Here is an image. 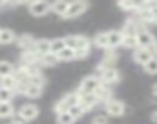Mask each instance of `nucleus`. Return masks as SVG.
<instances>
[{
	"label": "nucleus",
	"instance_id": "f257e3e1",
	"mask_svg": "<svg viewBox=\"0 0 157 124\" xmlns=\"http://www.w3.org/2000/svg\"><path fill=\"white\" fill-rule=\"evenodd\" d=\"M80 102V96H78V93H68L66 96H63L54 107V110L57 112V115L60 113H65V112H69L71 107H74L75 104Z\"/></svg>",
	"mask_w": 157,
	"mask_h": 124
},
{
	"label": "nucleus",
	"instance_id": "f03ea898",
	"mask_svg": "<svg viewBox=\"0 0 157 124\" xmlns=\"http://www.w3.org/2000/svg\"><path fill=\"white\" fill-rule=\"evenodd\" d=\"M102 85V81L97 76H88L82 81L80 89H78V93L80 95H88V93H96L97 89Z\"/></svg>",
	"mask_w": 157,
	"mask_h": 124
},
{
	"label": "nucleus",
	"instance_id": "7ed1b4c3",
	"mask_svg": "<svg viewBox=\"0 0 157 124\" xmlns=\"http://www.w3.org/2000/svg\"><path fill=\"white\" fill-rule=\"evenodd\" d=\"M137 43H139V48H146V50H149V48H154L155 40H154V36H152L149 31L140 30L139 34H137Z\"/></svg>",
	"mask_w": 157,
	"mask_h": 124
},
{
	"label": "nucleus",
	"instance_id": "20e7f679",
	"mask_svg": "<svg viewBox=\"0 0 157 124\" xmlns=\"http://www.w3.org/2000/svg\"><path fill=\"white\" fill-rule=\"evenodd\" d=\"M51 11V5L48 2H31L29 3V13L33 16L42 17L45 14H48Z\"/></svg>",
	"mask_w": 157,
	"mask_h": 124
},
{
	"label": "nucleus",
	"instance_id": "39448f33",
	"mask_svg": "<svg viewBox=\"0 0 157 124\" xmlns=\"http://www.w3.org/2000/svg\"><path fill=\"white\" fill-rule=\"evenodd\" d=\"M86 8H88L86 2H72V3H69V8L65 14V19H72V17L80 16L82 13H85Z\"/></svg>",
	"mask_w": 157,
	"mask_h": 124
},
{
	"label": "nucleus",
	"instance_id": "423d86ee",
	"mask_svg": "<svg viewBox=\"0 0 157 124\" xmlns=\"http://www.w3.org/2000/svg\"><path fill=\"white\" fill-rule=\"evenodd\" d=\"M37 115H39V109H37V105H34V104H25V105L20 107V112H19V116H20L23 121L34 119Z\"/></svg>",
	"mask_w": 157,
	"mask_h": 124
},
{
	"label": "nucleus",
	"instance_id": "0eeeda50",
	"mask_svg": "<svg viewBox=\"0 0 157 124\" xmlns=\"http://www.w3.org/2000/svg\"><path fill=\"white\" fill-rule=\"evenodd\" d=\"M106 112H108V115H111V116H120V115L125 113V105H123L120 101L111 99L109 102H106Z\"/></svg>",
	"mask_w": 157,
	"mask_h": 124
},
{
	"label": "nucleus",
	"instance_id": "6e6552de",
	"mask_svg": "<svg viewBox=\"0 0 157 124\" xmlns=\"http://www.w3.org/2000/svg\"><path fill=\"white\" fill-rule=\"evenodd\" d=\"M151 59H152V56H151V51L149 50H146V48H136V51H134V60L137 62V64L146 65Z\"/></svg>",
	"mask_w": 157,
	"mask_h": 124
},
{
	"label": "nucleus",
	"instance_id": "1a4fd4ad",
	"mask_svg": "<svg viewBox=\"0 0 157 124\" xmlns=\"http://www.w3.org/2000/svg\"><path fill=\"white\" fill-rule=\"evenodd\" d=\"M34 51L39 54V56H48L51 54V42L49 40H45V39H40L34 43Z\"/></svg>",
	"mask_w": 157,
	"mask_h": 124
},
{
	"label": "nucleus",
	"instance_id": "9d476101",
	"mask_svg": "<svg viewBox=\"0 0 157 124\" xmlns=\"http://www.w3.org/2000/svg\"><path fill=\"white\" fill-rule=\"evenodd\" d=\"M119 72L114 70V68H109V70H103L100 72V81L103 84H113V82H117L119 81Z\"/></svg>",
	"mask_w": 157,
	"mask_h": 124
},
{
	"label": "nucleus",
	"instance_id": "9b49d317",
	"mask_svg": "<svg viewBox=\"0 0 157 124\" xmlns=\"http://www.w3.org/2000/svg\"><path fill=\"white\" fill-rule=\"evenodd\" d=\"M78 96H80V104H82L85 109L93 107V105L99 101V96H97L96 93H88V95H80V93H78Z\"/></svg>",
	"mask_w": 157,
	"mask_h": 124
},
{
	"label": "nucleus",
	"instance_id": "f8f14e48",
	"mask_svg": "<svg viewBox=\"0 0 157 124\" xmlns=\"http://www.w3.org/2000/svg\"><path fill=\"white\" fill-rule=\"evenodd\" d=\"M17 43H19V47L20 48H23V51L25 50H31V48H34V39H33V36L31 34H22L19 39H17Z\"/></svg>",
	"mask_w": 157,
	"mask_h": 124
},
{
	"label": "nucleus",
	"instance_id": "ddd939ff",
	"mask_svg": "<svg viewBox=\"0 0 157 124\" xmlns=\"http://www.w3.org/2000/svg\"><path fill=\"white\" fill-rule=\"evenodd\" d=\"M68 8H69V3L68 2H60V0H59V2H54L51 5V11L56 13L57 16H62V17H65Z\"/></svg>",
	"mask_w": 157,
	"mask_h": 124
},
{
	"label": "nucleus",
	"instance_id": "4468645a",
	"mask_svg": "<svg viewBox=\"0 0 157 124\" xmlns=\"http://www.w3.org/2000/svg\"><path fill=\"white\" fill-rule=\"evenodd\" d=\"M108 37H109V47L111 48L123 43V33L122 31H109Z\"/></svg>",
	"mask_w": 157,
	"mask_h": 124
},
{
	"label": "nucleus",
	"instance_id": "2eb2a0df",
	"mask_svg": "<svg viewBox=\"0 0 157 124\" xmlns=\"http://www.w3.org/2000/svg\"><path fill=\"white\" fill-rule=\"evenodd\" d=\"M66 48V42L65 39H56V40H51V54L52 56H57L60 51H63Z\"/></svg>",
	"mask_w": 157,
	"mask_h": 124
},
{
	"label": "nucleus",
	"instance_id": "dca6fc26",
	"mask_svg": "<svg viewBox=\"0 0 157 124\" xmlns=\"http://www.w3.org/2000/svg\"><path fill=\"white\" fill-rule=\"evenodd\" d=\"M0 82H2V89H8V90L17 89V79H16L14 75L5 76V78H0Z\"/></svg>",
	"mask_w": 157,
	"mask_h": 124
},
{
	"label": "nucleus",
	"instance_id": "f3484780",
	"mask_svg": "<svg viewBox=\"0 0 157 124\" xmlns=\"http://www.w3.org/2000/svg\"><path fill=\"white\" fill-rule=\"evenodd\" d=\"M14 39H16V34H14V31H11V30H8V28H3L2 31H0V42H2L3 45H6V43H11Z\"/></svg>",
	"mask_w": 157,
	"mask_h": 124
},
{
	"label": "nucleus",
	"instance_id": "a211bd4d",
	"mask_svg": "<svg viewBox=\"0 0 157 124\" xmlns=\"http://www.w3.org/2000/svg\"><path fill=\"white\" fill-rule=\"evenodd\" d=\"M96 45L100 47V48H111L109 47V37H108V33H99L94 39Z\"/></svg>",
	"mask_w": 157,
	"mask_h": 124
},
{
	"label": "nucleus",
	"instance_id": "6ab92c4d",
	"mask_svg": "<svg viewBox=\"0 0 157 124\" xmlns=\"http://www.w3.org/2000/svg\"><path fill=\"white\" fill-rule=\"evenodd\" d=\"M57 60H71V59H75V50H72V48H65L63 51H60L57 56Z\"/></svg>",
	"mask_w": 157,
	"mask_h": 124
},
{
	"label": "nucleus",
	"instance_id": "aec40b11",
	"mask_svg": "<svg viewBox=\"0 0 157 124\" xmlns=\"http://www.w3.org/2000/svg\"><path fill=\"white\" fill-rule=\"evenodd\" d=\"M14 72L13 65L10 64L8 60H2L0 62V78H5V76H11Z\"/></svg>",
	"mask_w": 157,
	"mask_h": 124
},
{
	"label": "nucleus",
	"instance_id": "412c9836",
	"mask_svg": "<svg viewBox=\"0 0 157 124\" xmlns=\"http://www.w3.org/2000/svg\"><path fill=\"white\" fill-rule=\"evenodd\" d=\"M14 113V107L11 102H2L0 104V116L2 118H8Z\"/></svg>",
	"mask_w": 157,
	"mask_h": 124
},
{
	"label": "nucleus",
	"instance_id": "4be33fe9",
	"mask_svg": "<svg viewBox=\"0 0 157 124\" xmlns=\"http://www.w3.org/2000/svg\"><path fill=\"white\" fill-rule=\"evenodd\" d=\"M28 98H37L42 95V85H36V84H29L25 93Z\"/></svg>",
	"mask_w": 157,
	"mask_h": 124
},
{
	"label": "nucleus",
	"instance_id": "5701e85b",
	"mask_svg": "<svg viewBox=\"0 0 157 124\" xmlns=\"http://www.w3.org/2000/svg\"><path fill=\"white\" fill-rule=\"evenodd\" d=\"M74 121H75V118L69 112L57 115V124H74Z\"/></svg>",
	"mask_w": 157,
	"mask_h": 124
},
{
	"label": "nucleus",
	"instance_id": "b1692460",
	"mask_svg": "<svg viewBox=\"0 0 157 124\" xmlns=\"http://www.w3.org/2000/svg\"><path fill=\"white\" fill-rule=\"evenodd\" d=\"M143 68L148 75H157V57H152L146 65H143Z\"/></svg>",
	"mask_w": 157,
	"mask_h": 124
},
{
	"label": "nucleus",
	"instance_id": "393cba45",
	"mask_svg": "<svg viewBox=\"0 0 157 124\" xmlns=\"http://www.w3.org/2000/svg\"><path fill=\"white\" fill-rule=\"evenodd\" d=\"M85 110H86V109H85V107H83V105H82L80 102H78V104H75L74 107H71L69 113H71V115H72V116H74V118L77 119V118H80V116H82V115L85 113Z\"/></svg>",
	"mask_w": 157,
	"mask_h": 124
},
{
	"label": "nucleus",
	"instance_id": "a878e982",
	"mask_svg": "<svg viewBox=\"0 0 157 124\" xmlns=\"http://www.w3.org/2000/svg\"><path fill=\"white\" fill-rule=\"evenodd\" d=\"M75 50H82V51H90V40L85 36H78L77 48Z\"/></svg>",
	"mask_w": 157,
	"mask_h": 124
},
{
	"label": "nucleus",
	"instance_id": "bb28decb",
	"mask_svg": "<svg viewBox=\"0 0 157 124\" xmlns=\"http://www.w3.org/2000/svg\"><path fill=\"white\" fill-rule=\"evenodd\" d=\"M13 96H14V90L0 89V99H2V102H10V99H13Z\"/></svg>",
	"mask_w": 157,
	"mask_h": 124
},
{
	"label": "nucleus",
	"instance_id": "cd10ccee",
	"mask_svg": "<svg viewBox=\"0 0 157 124\" xmlns=\"http://www.w3.org/2000/svg\"><path fill=\"white\" fill-rule=\"evenodd\" d=\"M119 6L122 10H126V11L139 10V3H134V2H119Z\"/></svg>",
	"mask_w": 157,
	"mask_h": 124
},
{
	"label": "nucleus",
	"instance_id": "c85d7f7f",
	"mask_svg": "<svg viewBox=\"0 0 157 124\" xmlns=\"http://www.w3.org/2000/svg\"><path fill=\"white\" fill-rule=\"evenodd\" d=\"M65 42H66V47H68V48L75 50V48H77V42H78V36H68V37L65 39Z\"/></svg>",
	"mask_w": 157,
	"mask_h": 124
},
{
	"label": "nucleus",
	"instance_id": "c756f323",
	"mask_svg": "<svg viewBox=\"0 0 157 124\" xmlns=\"http://www.w3.org/2000/svg\"><path fill=\"white\" fill-rule=\"evenodd\" d=\"M123 45H125L126 48H136V47H139L137 37H125V36H123Z\"/></svg>",
	"mask_w": 157,
	"mask_h": 124
},
{
	"label": "nucleus",
	"instance_id": "7c9ffc66",
	"mask_svg": "<svg viewBox=\"0 0 157 124\" xmlns=\"http://www.w3.org/2000/svg\"><path fill=\"white\" fill-rule=\"evenodd\" d=\"M93 124H108V118L103 115H97L93 118Z\"/></svg>",
	"mask_w": 157,
	"mask_h": 124
},
{
	"label": "nucleus",
	"instance_id": "2f4dec72",
	"mask_svg": "<svg viewBox=\"0 0 157 124\" xmlns=\"http://www.w3.org/2000/svg\"><path fill=\"white\" fill-rule=\"evenodd\" d=\"M151 119H152L154 122H157V110H155V112L152 113V116H151Z\"/></svg>",
	"mask_w": 157,
	"mask_h": 124
},
{
	"label": "nucleus",
	"instance_id": "473e14b6",
	"mask_svg": "<svg viewBox=\"0 0 157 124\" xmlns=\"http://www.w3.org/2000/svg\"><path fill=\"white\" fill-rule=\"evenodd\" d=\"M152 93H154V96H157V84H154V87H152Z\"/></svg>",
	"mask_w": 157,
	"mask_h": 124
},
{
	"label": "nucleus",
	"instance_id": "72a5a7b5",
	"mask_svg": "<svg viewBox=\"0 0 157 124\" xmlns=\"http://www.w3.org/2000/svg\"><path fill=\"white\" fill-rule=\"evenodd\" d=\"M154 51L157 53V42H155V45H154Z\"/></svg>",
	"mask_w": 157,
	"mask_h": 124
},
{
	"label": "nucleus",
	"instance_id": "f704fd0d",
	"mask_svg": "<svg viewBox=\"0 0 157 124\" xmlns=\"http://www.w3.org/2000/svg\"><path fill=\"white\" fill-rule=\"evenodd\" d=\"M10 124H13V122H10Z\"/></svg>",
	"mask_w": 157,
	"mask_h": 124
},
{
	"label": "nucleus",
	"instance_id": "c9c22d12",
	"mask_svg": "<svg viewBox=\"0 0 157 124\" xmlns=\"http://www.w3.org/2000/svg\"><path fill=\"white\" fill-rule=\"evenodd\" d=\"M155 23H157V22H155Z\"/></svg>",
	"mask_w": 157,
	"mask_h": 124
}]
</instances>
